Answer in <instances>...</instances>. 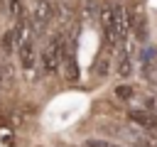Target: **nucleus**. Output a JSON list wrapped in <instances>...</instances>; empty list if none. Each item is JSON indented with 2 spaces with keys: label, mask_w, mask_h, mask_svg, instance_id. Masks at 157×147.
Masks as SVG:
<instances>
[{
  "label": "nucleus",
  "mask_w": 157,
  "mask_h": 147,
  "mask_svg": "<svg viewBox=\"0 0 157 147\" xmlns=\"http://www.w3.org/2000/svg\"><path fill=\"white\" fill-rule=\"evenodd\" d=\"M17 59H20V66H22L25 71H32V69H34V64H37V47H34V39H32V37H27V39L20 44Z\"/></svg>",
  "instance_id": "20e7f679"
},
{
  "label": "nucleus",
  "mask_w": 157,
  "mask_h": 147,
  "mask_svg": "<svg viewBox=\"0 0 157 147\" xmlns=\"http://www.w3.org/2000/svg\"><path fill=\"white\" fill-rule=\"evenodd\" d=\"M101 29L108 49H118L132 32V22L125 15L123 5H105L101 7Z\"/></svg>",
  "instance_id": "f257e3e1"
},
{
  "label": "nucleus",
  "mask_w": 157,
  "mask_h": 147,
  "mask_svg": "<svg viewBox=\"0 0 157 147\" xmlns=\"http://www.w3.org/2000/svg\"><path fill=\"white\" fill-rule=\"evenodd\" d=\"M83 147H120L115 142H108V140H86Z\"/></svg>",
  "instance_id": "9b49d317"
},
{
  "label": "nucleus",
  "mask_w": 157,
  "mask_h": 147,
  "mask_svg": "<svg viewBox=\"0 0 157 147\" xmlns=\"http://www.w3.org/2000/svg\"><path fill=\"white\" fill-rule=\"evenodd\" d=\"M61 69H64L66 81H71V83L78 81V61H76L74 51H71V54H64V64H61Z\"/></svg>",
  "instance_id": "0eeeda50"
},
{
  "label": "nucleus",
  "mask_w": 157,
  "mask_h": 147,
  "mask_svg": "<svg viewBox=\"0 0 157 147\" xmlns=\"http://www.w3.org/2000/svg\"><path fill=\"white\" fill-rule=\"evenodd\" d=\"M12 81V66L7 64V61H2L0 59V91L2 88H7V83Z\"/></svg>",
  "instance_id": "1a4fd4ad"
},
{
  "label": "nucleus",
  "mask_w": 157,
  "mask_h": 147,
  "mask_svg": "<svg viewBox=\"0 0 157 147\" xmlns=\"http://www.w3.org/2000/svg\"><path fill=\"white\" fill-rule=\"evenodd\" d=\"M10 15L12 17H20L22 15V0H12L10 2Z\"/></svg>",
  "instance_id": "f8f14e48"
},
{
  "label": "nucleus",
  "mask_w": 157,
  "mask_h": 147,
  "mask_svg": "<svg viewBox=\"0 0 157 147\" xmlns=\"http://www.w3.org/2000/svg\"><path fill=\"white\" fill-rule=\"evenodd\" d=\"M128 120L145 127V130H157V113H150V110H130L128 113Z\"/></svg>",
  "instance_id": "423d86ee"
},
{
  "label": "nucleus",
  "mask_w": 157,
  "mask_h": 147,
  "mask_svg": "<svg viewBox=\"0 0 157 147\" xmlns=\"http://www.w3.org/2000/svg\"><path fill=\"white\" fill-rule=\"evenodd\" d=\"M115 98L123 100V103L132 100V98H135V86H132V83H120V86H115Z\"/></svg>",
  "instance_id": "6e6552de"
},
{
  "label": "nucleus",
  "mask_w": 157,
  "mask_h": 147,
  "mask_svg": "<svg viewBox=\"0 0 157 147\" xmlns=\"http://www.w3.org/2000/svg\"><path fill=\"white\" fill-rule=\"evenodd\" d=\"M22 42H25V24H22V22H15V24L2 34V49H5V51H17Z\"/></svg>",
  "instance_id": "39448f33"
},
{
  "label": "nucleus",
  "mask_w": 157,
  "mask_h": 147,
  "mask_svg": "<svg viewBox=\"0 0 157 147\" xmlns=\"http://www.w3.org/2000/svg\"><path fill=\"white\" fill-rule=\"evenodd\" d=\"M118 74H120L123 78L132 74V59H130V56H123V59H120V64H118Z\"/></svg>",
  "instance_id": "9d476101"
},
{
  "label": "nucleus",
  "mask_w": 157,
  "mask_h": 147,
  "mask_svg": "<svg viewBox=\"0 0 157 147\" xmlns=\"http://www.w3.org/2000/svg\"><path fill=\"white\" fill-rule=\"evenodd\" d=\"M54 12H56L54 0H32V7H29V22H32L34 37H39V34L52 24Z\"/></svg>",
  "instance_id": "f03ea898"
},
{
  "label": "nucleus",
  "mask_w": 157,
  "mask_h": 147,
  "mask_svg": "<svg viewBox=\"0 0 157 147\" xmlns=\"http://www.w3.org/2000/svg\"><path fill=\"white\" fill-rule=\"evenodd\" d=\"M66 42L61 39V37H54L47 47H44V51L39 54V61H42V69H44V74H56L59 69H61V64H64V54H66Z\"/></svg>",
  "instance_id": "7ed1b4c3"
},
{
  "label": "nucleus",
  "mask_w": 157,
  "mask_h": 147,
  "mask_svg": "<svg viewBox=\"0 0 157 147\" xmlns=\"http://www.w3.org/2000/svg\"><path fill=\"white\" fill-rule=\"evenodd\" d=\"M142 105H145V110L155 113V110H157V98H155V96H150V98H145V100H142Z\"/></svg>",
  "instance_id": "ddd939ff"
}]
</instances>
